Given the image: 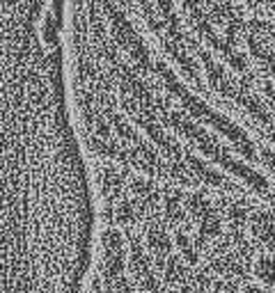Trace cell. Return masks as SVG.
<instances>
[{"instance_id":"4","label":"cell","mask_w":275,"mask_h":293,"mask_svg":"<svg viewBox=\"0 0 275 293\" xmlns=\"http://www.w3.org/2000/svg\"><path fill=\"white\" fill-rule=\"evenodd\" d=\"M103 3H106L108 16H110V21H112V35H115V39L120 41V46H124L126 51H129V55L135 60V65L140 67V69L147 71V69H149V65H151V60H149V53H147L142 39L138 37V32L133 30V26L124 18V14L117 12L115 5L108 3V0H103Z\"/></svg>"},{"instance_id":"13","label":"cell","mask_w":275,"mask_h":293,"mask_svg":"<svg viewBox=\"0 0 275 293\" xmlns=\"http://www.w3.org/2000/svg\"><path fill=\"white\" fill-rule=\"evenodd\" d=\"M165 216H168L172 222H181L184 218V206H181V197L179 195H168L165 197Z\"/></svg>"},{"instance_id":"15","label":"cell","mask_w":275,"mask_h":293,"mask_svg":"<svg viewBox=\"0 0 275 293\" xmlns=\"http://www.w3.org/2000/svg\"><path fill=\"white\" fill-rule=\"evenodd\" d=\"M262 156H264V165H266V168H271L273 172H275V154H273V151L264 149V151H262Z\"/></svg>"},{"instance_id":"6","label":"cell","mask_w":275,"mask_h":293,"mask_svg":"<svg viewBox=\"0 0 275 293\" xmlns=\"http://www.w3.org/2000/svg\"><path fill=\"white\" fill-rule=\"evenodd\" d=\"M147 241H149V247H151V252L156 255V263H159V268H161L172 257L170 255V250H172L170 234L165 232L163 224L151 222L149 224V232H147Z\"/></svg>"},{"instance_id":"7","label":"cell","mask_w":275,"mask_h":293,"mask_svg":"<svg viewBox=\"0 0 275 293\" xmlns=\"http://www.w3.org/2000/svg\"><path fill=\"white\" fill-rule=\"evenodd\" d=\"M252 232L264 247L275 255V216L271 211H257L252 216Z\"/></svg>"},{"instance_id":"5","label":"cell","mask_w":275,"mask_h":293,"mask_svg":"<svg viewBox=\"0 0 275 293\" xmlns=\"http://www.w3.org/2000/svg\"><path fill=\"white\" fill-rule=\"evenodd\" d=\"M122 259H124L122 236L117 232H106L103 234V270H106L108 282L122 277Z\"/></svg>"},{"instance_id":"9","label":"cell","mask_w":275,"mask_h":293,"mask_svg":"<svg viewBox=\"0 0 275 293\" xmlns=\"http://www.w3.org/2000/svg\"><path fill=\"white\" fill-rule=\"evenodd\" d=\"M198 222H200V229H198V245L204 247L206 241H211V238H215V236L220 234V218H218V213H215V208L209 204V206H206L204 211H202V216L198 218Z\"/></svg>"},{"instance_id":"3","label":"cell","mask_w":275,"mask_h":293,"mask_svg":"<svg viewBox=\"0 0 275 293\" xmlns=\"http://www.w3.org/2000/svg\"><path fill=\"white\" fill-rule=\"evenodd\" d=\"M184 5H186V9H188V16H190V21H193L195 30H198L200 35H202L206 41L215 48V51L223 53L225 60H227L229 65H232L234 69L241 73V76H248V62H245V57L241 55L237 48H234V44L225 41V39H220L218 35H215V30L211 28L209 18H206V12H204V7H202V0H184Z\"/></svg>"},{"instance_id":"12","label":"cell","mask_w":275,"mask_h":293,"mask_svg":"<svg viewBox=\"0 0 275 293\" xmlns=\"http://www.w3.org/2000/svg\"><path fill=\"white\" fill-rule=\"evenodd\" d=\"M257 277L266 286L275 289V259H271V257H262V259H259V261H257Z\"/></svg>"},{"instance_id":"1","label":"cell","mask_w":275,"mask_h":293,"mask_svg":"<svg viewBox=\"0 0 275 293\" xmlns=\"http://www.w3.org/2000/svg\"><path fill=\"white\" fill-rule=\"evenodd\" d=\"M156 73L161 76L165 90H168L170 94L186 108V112L190 115V119H202V121H206V124H211L215 131H218V133H223L229 142L237 146L239 154L245 156L248 160L257 158V149H254L250 135L245 133L241 126L234 124V121H229L225 115H220V112H215L213 108H209L202 99H198V96L190 94V92L179 82V78H176L174 73L168 69V65H163V62H156Z\"/></svg>"},{"instance_id":"11","label":"cell","mask_w":275,"mask_h":293,"mask_svg":"<svg viewBox=\"0 0 275 293\" xmlns=\"http://www.w3.org/2000/svg\"><path fill=\"white\" fill-rule=\"evenodd\" d=\"M133 193H135V197L140 199L142 206H147V208H151L156 202H159V193L154 190V185L147 183V181H142V179L133 181Z\"/></svg>"},{"instance_id":"8","label":"cell","mask_w":275,"mask_h":293,"mask_svg":"<svg viewBox=\"0 0 275 293\" xmlns=\"http://www.w3.org/2000/svg\"><path fill=\"white\" fill-rule=\"evenodd\" d=\"M184 160H186V165L193 170V174L198 179L215 185V188H232V183H227V179H225L223 174H218L215 170H211L209 165H204L200 158H195V156H190V154H184Z\"/></svg>"},{"instance_id":"2","label":"cell","mask_w":275,"mask_h":293,"mask_svg":"<svg viewBox=\"0 0 275 293\" xmlns=\"http://www.w3.org/2000/svg\"><path fill=\"white\" fill-rule=\"evenodd\" d=\"M165 117H168V124L172 126V129L179 131V133L186 135L190 142L198 144L200 151H202L206 158H211L213 163L223 165V168L227 170L229 174H234V177L243 179V181L248 183L250 188L254 190V193L266 195V197H271V195H273V193H271V183L266 181V177H262V174L254 172L252 168H248V165H243L241 160H237L227 149H225L223 144L218 142V140L211 138L206 131L200 129V126L195 124L190 117L181 115V112H165Z\"/></svg>"},{"instance_id":"14","label":"cell","mask_w":275,"mask_h":293,"mask_svg":"<svg viewBox=\"0 0 275 293\" xmlns=\"http://www.w3.org/2000/svg\"><path fill=\"white\" fill-rule=\"evenodd\" d=\"M176 245L181 247V255L186 257V261H188V266H195L198 263V255H195V250H193V243L188 241V236H186L184 232H176Z\"/></svg>"},{"instance_id":"10","label":"cell","mask_w":275,"mask_h":293,"mask_svg":"<svg viewBox=\"0 0 275 293\" xmlns=\"http://www.w3.org/2000/svg\"><path fill=\"white\" fill-rule=\"evenodd\" d=\"M248 39V46H250V53H252L254 57H257L259 62L264 65V69H266L271 76H275V53L271 51V48L266 46V41H262L259 37L254 35H248L245 37Z\"/></svg>"}]
</instances>
